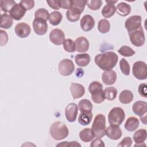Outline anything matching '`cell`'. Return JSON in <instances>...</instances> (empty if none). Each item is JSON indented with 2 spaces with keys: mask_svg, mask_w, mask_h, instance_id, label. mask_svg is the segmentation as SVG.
Masks as SVG:
<instances>
[{
  "mask_svg": "<svg viewBox=\"0 0 147 147\" xmlns=\"http://www.w3.org/2000/svg\"><path fill=\"white\" fill-rule=\"evenodd\" d=\"M110 29V24L106 19L100 20L98 25V29L101 33H106L109 32Z\"/></svg>",
  "mask_w": 147,
  "mask_h": 147,
  "instance_id": "e575fe53",
  "label": "cell"
},
{
  "mask_svg": "<svg viewBox=\"0 0 147 147\" xmlns=\"http://www.w3.org/2000/svg\"><path fill=\"white\" fill-rule=\"evenodd\" d=\"M86 2V0H73L71 8L81 14L84 11Z\"/></svg>",
  "mask_w": 147,
  "mask_h": 147,
  "instance_id": "1f68e13d",
  "label": "cell"
},
{
  "mask_svg": "<svg viewBox=\"0 0 147 147\" xmlns=\"http://www.w3.org/2000/svg\"><path fill=\"white\" fill-rule=\"evenodd\" d=\"M63 44L64 49L67 52H74L76 51L75 42L71 38L65 40Z\"/></svg>",
  "mask_w": 147,
  "mask_h": 147,
  "instance_id": "74e56055",
  "label": "cell"
},
{
  "mask_svg": "<svg viewBox=\"0 0 147 147\" xmlns=\"http://www.w3.org/2000/svg\"><path fill=\"white\" fill-rule=\"evenodd\" d=\"M92 118V113H80L78 117L79 123L83 126L89 125Z\"/></svg>",
  "mask_w": 147,
  "mask_h": 147,
  "instance_id": "f1b7e54d",
  "label": "cell"
},
{
  "mask_svg": "<svg viewBox=\"0 0 147 147\" xmlns=\"http://www.w3.org/2000/svg\"><path fill=\"white\" fill-rule=\"evenodd\" d=\"M13 21L12 17L8 14L5 13L1 14L0 26L1 28L7 29L13 25Z\"/></svg>",
  "mask_w": 147,
  "mask_h": 147,
  "instance_id": "cb8c5ba5",
  "label": "cell"
},
{
  "mask_svg": "<svg viewBox=\"0 0 147 147\" xmlns=\"http://www.w3.org/2000/svg\"><path fill=\"white\" fill-rule=\"evenodd\" d=\"M34 1H28V0H22L20 1V4L26 10H30L34 6Z\"/></svg>",
  "mask_w": 147,
  "mask_h": 147,
  "instance_id": "b9f144b4",
  "label": "cell"
},
{
  "mask_svg": "<svg viewBox=\"0 0 147 147\" xmlns=\"http://www.w3.org/2000/svg\"><path fill=\"white\" fill-rule=\"evenodd\" d=\"M131 43L136 47L142 46L145 41V37L143 28L141 26L139 29L128 33Z\"/></svg>",
  "mask_w": 147,
  "mask_h": 147,
  "instance_id": "52a82bcc",
  "label": "cell"
},
{
  "mask_svg": "<svg viewBox=\"0 0 147 147\" xmlns=\"http://www.w3.org/2000/svg\"><path fill=\"white\" fill-rule=\"evenodd\" d=\"M133 94L131 91L124 90L120 93L119 100L123 104H128L133 100Z\"/></svg>",
  "mask_w": 147,
  "mask_h": 147,
  "instance_id": "4316f807",
  "label": "cell"
},
{
  "mask_svg": "<svg viewBox=\"0 0 147 147\" xmlns=\"http://www.w3.org/2000/svg\"><path fill=\"white\" fill-rule=\"evenodd\" d=\"M116 11V7L113 4L106 5L102 10V14L105 18H110L112 17Z\"/></svg>",
  "mask_w": 147,
  "mask_h": 147,
  "instance_id": "4dcf8cb0",
  "label": "cell"
},
{
  "mask_svg": "<svg viewBox=\"0 0 147 147\" xmlns=\"http://www.w3.org/2000/svg\"><path fill=\"white\" fill-rule=\"evenodd\" d=\"M47 2L49 6L54 10H59L60 8L59 1H47Z\"/></svg>",
  "mask_w": 147,
  "mask_h": 147,
  "instance_id": "681fc988",
  "label": "cell"
},
{
  "mask_svg": "<svg viewBox=\"0 0 147 147\" xmlns=\"http://www.w3.org/2000/svg\"><path fill=\"white\" fill-rule=\"evenodd\" d=\"M133 75L139 80H145L147 78V67L145 62L138 61L134 63L132 69Z\"/></svg>",
  "mask_w": 147,
  "mask_h": 147,
  "instance_id": "8992f818",
  "label": "cell"
},
{
  "mask_svg": "<svg viewBox=\"0 0 147 147\" xmlns=\"http://www.w3.org/2000/svg\"><path fill=\"white\" fill-rule=\"evenodd\" d=\"M74 42L77 52L83 53L88 51L89 48V42L86 37H79Z\"/></svg>",
  "mask_w": 147,
  "mask_h": 147,
  "instance_id": "ffe728a7",
  "label": "cell"
},
{
  "mask_svg": "<svg viewBox=\"0 0 147 147\" xmlns=\"http://www.w3.org/2000/svg\"><path fill=\"white\" fill-rule=\"evenodd\" d=\"M92 101L95 103H101L105 99L102 84L98 81L91 82L88 87Z\"/></svg>",
  "mask_w": 147,
  "mask_h": 147,
  "instance_id": "277c9868",
  "label": "cell"
},
{
  "mask_svg": "<svg viewBox=\"0 0 147 147\" xmlns=\"http://www.w3.org/2000/svg\"><path fill=\"white\" fill-rule=\"evenodd\" d=\"M16 4V2L13 0H2L0 2V7L5 12H10Z\"/></svg>",
  "mask_w": 147,
  "mask_h": 147,
  "instance_id": "d590c367",
  "label": "cell"
},
{
  "mask_svg": "<svg viewBox=\"0 0 147 147\" xmlns=\"http://www.w3.org/2000/svg\"><path fill=\"white\" fill-rule=\"evenodd\" d=\"M117 78L116 72L112 69L105 71L102 75V82L107 86L113 84L115 82Z\"/></svg>",
  "mask_w": 147,
  "mask_h": 147,
  "instance_id": "d6986e66",
  "label": "cell"
},
{
  "mask_svg": "<svg viewBox=\"0 0 147 147\" xmlns=\"http://www.w3.org/2000/svg\"><path fill=\"white\" fill-rule=\"evenodd\" d=\"M142 18L140 16H133L128 18L125 24V28L127 29L128 33L136 30L141 26Z\"/></svg>",
  "mask_w": 147,
  "mask_h": 147,
  "instance_id": "9c48e42d",
  "label": "cell"
},
{
  "mask_svg": "<svg viewBox=\"0 0 147 147\" xmlns=\"http://www.w3.org/2000/svg\"><path fill=\"white\" fill-rule=\"evenodd\" d=\"M132 145V140L129 137H125L117 145V146L120 147H123V146H127V147H130Z\"/></svg>",
  "mask_w": 147,
  "mask_h": 147,
  "instance_id": "ee69618b",
  "label": "cell"
},
{
  "mask_svg": "<svg viewBox=\"0 0 147 147\" xmlns=\"http://www.w3.org/2000/svg\"><path fill=\"white\" fill-rule=\"evenodd\" d=\"M31 28L29 25L25 22H20L15 26V33L20 38H26L30 34Z\"/></svg>",
  "mask_w": 147,
  "mask_h": 147,
  "instance_id": "4fadbf2b",
  "label": "cell"
},
{
  "mask_svg": "<svg viewBox=\"0 0 147 147\" xmlns=\"http://www.w3.org/2000/svg\"><path fill=\"white\" fill-rule=\"evenodd\" d=\"M139 126V120L135 117L128 118L125 123V128L129 131L136 130Z\"/></svg>",
  "mask_w": 147,
  "mask_h": 147,
  "instance_id": "7402d4cb",
  "label": "cell"
},
{
  "mask_svg": "<svg viewBox=\"0 0 147 147\" xmlns=\"http://www.w3.org/2000/svg\"><path fill=\"white\" fill-rule=\"evenodd\" d=\"M80 25L83 30L85 32L90 31L95 25L94 19L89 14L84 15L80 20Z\"/></svg>",
  "mask_w": 147,
  "mask_h": 147,
  "instance_id": "9a60e30c",
  "label": "cell"
},
{
  "mask_svg": "<svg viewBox=\"0 0 147 147\" xmlns=\"http://www.w3.org/2000/svg\"><path fill=\"white\" fill-rule=\"evenodd\" d=\"M1 33V46L6 45L8 41V36L6 32L3 30H0Z\"/></svg>",
  "mask_w": 147,
  "mask_h": 147,
  "instance_id": "c3c4849f",
  "label": "cell"
},
{
  "mask_svg": "<svg viewBox=\"0 0 147 147\" xmlns=\"http://www.w3.org/2000/svg\"><path fill=\"white\" fill-rule=\"evenodd\" d=\"M79 137L82 141L84 142H88L92 141L95 137L93 132L91 130V129L84 128L80 131Z\"/></svg>",
  "mask_w": 147,
  "mask_h": 147,
  "instance_id": "484cf974",
  "label": "cell"
},
{
  "mask_svg": "<svg viewBox=\"0 0 147 147\" xmlns=\"http://www.w3.org/2000/svg\"><path fill=\"white\" fill-rule=\"evenodd\" d=\"M62 18L63 16L61 13L57 11H55L49 14L48 21L51 25L53 26H56L61 22Z\"/></svg>",
  "mask_w": 147,
  "mask_h": 147,
  "instance_id": "83f0119b",
  "label": "cell"
},
{
  "mask_svg": "<svg viewBox=\"0 0 147 147\" xmlns=\"http://www.w3.org/2000/svg\"><path fill=\"white\" fill-rule=\"evenodd\" d=\"M119 68L122 72V74L126 76H127L130 74V67L127 62V61L124 59L122 58L119 61Z\"/></svg>",
  "mask_w": 147,
  "mask_h": 147,
  "instance_id": "f35d334b",
  "label": "cell"
},
{
  "mask_svg": "<svg viewBox=\"0 0 147 147\" xmlns=\"http://www.w3.org/2000/svg\"><path fill=\"white\" fill-rule=\"evenodd\" d=\"M26 10L20 4L16 3L9 12L10 16L13 19L19 21L25 14Z\"/></svg>",
  "mask_w": 147,
  "mask_h": 147,
  "instance_id": "2e32d148",
  "label": "cell"
},
{
  "mask_svg": "<svg viewBox=\"0 0 147 147\" xmlns=\"http://www.w3.org/2000/svg\"><path fill=\"white\" fill-rule=\"evenodd\" d=\"M49 13L48 11L44 8H40L37 9L34 13V18L42 19L45 21L48 20Z\"/></svg>",
  "mask_w": 147,
  "mask_h": 147,
  "instance_id": "8d00e7d4",
  "label": "cell"
},
{
  "mask_svg": "<svg viewBox=\"0 0 147 147\" xmlns=\"http://www.w3.org/2000/svg\"><path fill=\"white\" fill-rule=\"evenodd\" d=\"M102 5V0H90L87 1L86 5L92 10H97L99 9Z\"/></svg>",
  "mask_w": 147,
  "mask_h": 147,
  "instance_id": "60d3db41",
  "label": "cell"
},
{
  "mask_svg": "<svg viewBox=\"0 0 147 147\" xmlns=\"http://www.w3.org/2000/svg\"><path fill=\"white\" fill-rule=\"evenodd\" d=\"M49 37L51 42L56 45L63 44L65 40L64 33L62 30L57 28L51 30Z\"/></svg>",
  "mask_w": 147,
  "mask_h": 147,
  "instance_id": "30bf717a",
  "label": "cell"
},
{
  "mask_svg": "<svg viewBox=\"0 0 147 147\" xmlns=\"http://www.w3.org/2000/svg\"><path fill=\"white\" fill-rule=\"evenodd\" d=\"M78 106L80 113H91L93 107L91 101L86 99L80 100Z\"/></svg>",
  "mask_w": 147,
  "mask_h": 147,
  "instance_id": "d4e9b609",
  "label": "cell"
},
{
  "mask_svg": "<svg viewBox=\"0 0 147 147\" xmlns=\"http://www.w3.org/2000/svg\"><path fill=\"white\" fill-rule=\"evenodd\" d=\"M78 112V106L75 103L68 104L65 109V115L67 121L74 122L76 121Z\"/></svg>",
  "mask_w": 147,
  "mask_h": 147,
  "instance_id": "7c38bea8",
  "label": "cell"
},
{
  "mask_svg": "<svg viewBox=\"0 0 147 147\" xmlns=\"http://www.w3.org/2000/svg\"><path fill=\"white\" fill-rule=\"evenodd\" d=\"M33 28L36 34L42 36L48 30V24L47 21L39 18H34L33 21Z\"/></svg>",
  "mask_w": 147,
  "mask_h": 147,
  "instance_id": "8fae6325",
  "label": "cell"
},
{
  "mask_svg": "<svg viewBox=\"0 0 147 147\" xmlns=\"http://www.w3.org/2000/svg\"><path fill=\"white\" fill-rule=\"evenodd\" d=\"M133 112L140 117L143 116L147 111V103L142 100H138L134 103L132 106Z\"/></svg>",
  "mask_w": 147,
  "mask_h": 147,
  "instance_id": "ac0fdd59",
  "label": "cell"
},
{
  "mask_svg": "<svg viewBox=\"0 0 147 147\" xmlns=\"http://www.w3.org/2000/svg\"><path fill=\"white\" fill-rule=\"evenodd\" d=\"M80 13L70 8L67 10L66 12V17L67 20L72 22L78 21L80 17Z\"/></svg>",
  "mask_w": 147,
  "mask_h": 147,
  "instance_id": "836d02e7",
  "label": "cell"
},
{
  "mask_svg": "<svg viewBox=\"0 0 147 147\" xmlns=\"http://www.w3.org/2000/svg\"><path fill=\"white\" fill-rule=\"evenodd\" d=\"M122 130L118 126L110 125L106 128L105 134L111 140H117L119 139L122 136Z\"/></svg>",
  "mask_w": 147,
  "mask_h": 147,
  "instance_id": "5bb4252c",
  "label": "cell"
},
{
  "mask_svg": "<svg viewBox=\"0 0 147 147\" xmlns=\"http://www.w3.org/2000/svg\"><path fill=\"white\" fill-rule=\"evenodd\" d=\"M60 7L64 9H69L71 7L72 1L71 0H60L59 1Z\"/></svg>",
  "mask_w": 147,
  "mask_h": 147,
  "instance_id": "bcb514c9",
  "label": "cell"
},
{
  "mask_svg": "<svg viewBox=\"0 0 147 147\" xmlns=\"http://www.w3.org/2000/svg\"><path fill=\"white\" fill-rule=\"evenodd\" d=\"M91 130L95 138H102L105 135L106 118L104 115L99 114L96 115L92 124Z\"/></svg>",
  "mask_w": 147,
  "mask_h": 147,
  "instance_id": "3957f363",
  "label": "cell"
},
{
  "mask_svg": "<svg viewBox=\"0 0 147 147\" xmlns=\"http://www.w3.org/2000/svg\"><path fill=\"white\" fill-rule=\"evenodd\" d=\"M139 94L144 98L147 97V85L145 83H141L139 85L138 88Z\"/></svg>",
  "mask_w": 147,
  "mask_h": 147,
  "instance_id": "7bdbcfd3",
  "label": "cell"
},
{
  "mask_svg": "<svg viewBox=\"0 0 147 147\" xmlns=\"http://www.w3.org/2000/svg\"><path fill=\"white\" fill-rule=\"evenodd\" d=\"M49 133L52 138L60 141L65 138L69 133L67 126L60 121H57L52 124L50 127Z\"/></svg>",
  "mask_w": 147,
  "mask_h": 147,
  "instance_id": "7a4b0ae2",
  "label": "cell"
},
{
  "mask_svg": "<svg viewBox=\"0 0 147 147\" xmlns=\"http://www.w3.org/2000/svg\"><path fill=\"white\" fill-rule=\"evenodd\" d=\"M56 146H81V145L80 144H79L78 142L76 141H70V142H68V141H64V142H61V143L57 144L56 145Z\"/></svg>",
  "mask_w": 147,
  "mask_h": 147,
  "instance_id": "f6af8a7d",
  "label": "cell"
},
{
  "mask_svg": "<svg viewBox=\"0 0 147 147\" xmlns=\"http://www.w3.org/2000/svg\"><path fill=\"white\" fill-rule=\"evenodd\" d=\"M117 92V90L114 87H106L104 90L105 98L109 100H113L116 98Z\"/></svg>",
  "mask_w": 147,
  "mask_h": 147,
  "instance_id": "d6a6232c",
  "label": "cell"
},
{
  "mask_svg": "<svg viewBox=\"0 0 147 147\" xmlns=\"http://www.w3.org/2000/svg\"><path fill=\"white\" fill-rule=\"evenodd\" d=\"M69 90L74 99L81 98L85 93L84 86L79 83H72Z\"/></svg>",
  "mask_w": 147,
  "mask_h": 147,
  "instance_id": "e0dca14e",
  "label": "cell"
},
{
  "mask_svg": "<svg viewBox=\"0 0 147 147\" xmlns=\"http://www.w3.org/2000/svg\"><path fill=\"white\" fill-rule=\"evenodd\" d=\"M105 146L104 142L99 138H96L90 144L91 147H104Z\"/></svg>",
  "mask_w": 147,
  "mask_h": 147,
  "instance_id": "7dc6e473",
  "label": "cell"
},
{
  "mask_svg": "<svg viewBox=\"0 0 147 147\" xmlns=\"http://www.w3.org/2000/svg\"><path fill=\"white\" fill-rule=\"evenodd\" d=\"M116 10L117 13L122 17H125L129 15L131 11V6L130 5L122 2L119 3L116 7Z\"/></svg>",
  "mask_w": 147,
  "mask_h": 147,
  "instance_id": "603a6c76",
  "label": "cell"
},
{
  "mask_svg": "<svg viewBox=\"0 0 147 147\" xmlns=\"http://www.w3.org/2000/svg\"><path fill=\"white\" fill-rule=\"evenodd\" d=\"M146 139V130L145 129H139L133 135V140L136 144L144 142Z\"/></svg>",
  "mask_w": 147,
  "mask_h": 147,
  "instance_id": "f546056e",
  "label": "cell"
},
{
  "mask_svg": "<svg viewBox=\"0 0 147 147\" xmlns=\"http://www.w3.org/2000/svg\"><path fill=\"white\" fill-rule=\"evenodd\" d=\"M75 69V65L72 61L68 59L62 60L59 64L58 70L59 73L64 76L71 75Z\"/></svg>",
  "mask_w": 147,
  "mask_h": 147,
  "instance_id": "ba28073f",
  "label": "cell"
},
{
  "mask_svg": "<svg viewBox=\"0 0 147 147\" xmlns=\"http://www.w3.org/2000/svg\"><path fill=\"white\" fill-rule=\"evenodd\" d=\"M125 118L123 110L119 107L113 108L109 113L108 121L110 125L119 126Z\"/></svg>",
  "mask_w": 147,
  "mask_h": 147,
  "instance_id": "5b68a950",
  "label": "cell"
},
{
  "mask_svg": "<svg viewBox=\"0 0 147 147\" xmlns=\"http://www.w3.org/2000/svg\"><path fill=\"white\" fill-rule=\"evenodd\" d=\"M90 56L88 53H80L76 55L75 57V63L78 66L86 67L90 62Z\"/></svg>",
  "mask_w": 147,
  "mask_h": 147,
  "instance_id": "44dd1931",
  "label": "cell"
},
{
  "mask_svg": "<svg viewBox=\"0 0 147 147\" xmlns=\"http://www.w3.org/2000/svg\"><path fill=\"white\" fill-rule=\"evenodd\" d=\"M118 55L114 52L108 51L98 54L94 59L95 63L102 70L108 71L113 69L117 64Z\"/></svg>",
  "mask_w": 147,
  "mask_h": 147,
  "instance_id": "6da1fadb",
  "label": "cell"
},
{
  "mask_svg": "<svg viewBox=\"0 0 147 147\" xmlns=\"http://www.w3.org/2000/svg\"><path fill=\"white\" fill-rule=\"evenodd\" d=\"M118 52L119 54L125 57H130L135 54V51L127 45L122 46L118 50Z\"/></svg>",
  "mask_w": 147,
  "mask_h": 147,
  "instance_id": "ab89813d",
  "label": "cell"
},
{
  "mask_svg": "<svg viewBox=\"0 0 147 147\" xmlns=\"http://www.w3.org/2000/svg\"><path fill=\"white\" fill-rule=\"evenodd\" d=\"M106 2L107 4H113L114 5V3L118 2V1H106Z\"/></svg>",
  "mask_w": 147,
  "mask_h": 147,
  "instance_id": "816d5d0a",
  "label": "cell"
},
{
  "mask_svg": "<svg viewBox=\"0 0 147 147\" xmlns=\"http://www.w3.org/2000/svg\"><path fill=\"white\" fill-rule=\"evenodd\" d=\"M140 119H141V122H142L144 124L146 125V115H145L144 117H143V116L140 117Z\"/></svg>",
  "mask_w": 147,
  "mask_h": 147,
  "instance_id": "f907efd6",
  "label": "cell"
}]
</instances>
